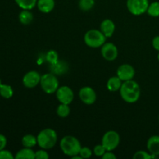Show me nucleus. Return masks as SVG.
<instances>
[{"instance_id": "23", "label": "nucleus", "mask_w": 159, "mask_h": 159, "mask_svg": "<svg viewBox=\"0 0 159 159\" xmlns=\"http://www.w3.org/2000/svg\"><path fill=\"white\" fill-rule=\"evenodd\" d=\"M70 113V107L68 104L61 103L57 107V114L60 117L65 118L69 115Z\"/></svg>"}, {"instance_id": "19", "label": "nucleus", "mask_w": 159, "mask_h": 159, "mask_svg": "<svg viewBox=\"0 0 159 159\" xmlns=\"http://www.w3.org/2000/svg\"><path fill=\"white\" fill-rule=\"evenodd\" d=\"M19 20L20 23L23 25H28L32 23L34 20V16L30 11L27 9H23L19 15Z\"/></svg>"}, {"instance_id": "26", "label": "nucleus", "mask_w": 159, "mask_h": 159, "mask_svg": "<svg viewBox=\"0 0 159 159\" xmlns=\"http://www.w3.org/2000/svg\"><path fill=\"white\" fill-rule=\"evenodd\" d=\"M46 60L49 62L51 65L56 63L58 61V54L57 51H50L47 53Z\"/></svg>"}, {"instance_id": "27", "label": "nucleus", "mask_w": 159, "mask_h": 159, "mask_svg": "<svg viewBox=\"0 0 159 159\" xmlns=\"http://www.w3.org/2000/svg\"><path fill=\"white\" fill-rule=\"evenodd\" d=\"M155 155H150L144 151H139L134 154L133 158L134 159H151L155 158Z\"/></svg>"}, {"instance_id": "32", "label": "nucleus", "mask_w": 159, "mask_h": 159, "mask_svg": "<svg viewBox=\"0 0 159 159\" xmlns=\"http://www.w3.org/2000/svg\"><path fill=\"white\" fill-rule=\"evenodd\" d=\"M6 144H7V140L6 138L3 134H0V151L6 148Z\"/></svg>"}, {"instance_id": "2", "label": "nucleus", "mask_w": 159, "mask_h": 159, "mask_svg": "<svg viewBox=\"0 0 159 159\" xmlns=\"http://www.w3.org/2000/svg\"><path fill=\"white\" fill-rule=\"evenodd\" d=\"M60 146L63 153L71 157L79 155V152L82 148L80 141L71 135L64 137L61 141Z\"/></svg>"}, {"instance_id": "10", "label": "nucleus", "mask_w": 159, "mask_h": 159, "mask_svg": "<svg viewBox=\"0 0 159 159\" xmlns=\"http://www.w3.org/2000/svg\"><path fill=\"white\" fill-rule=\"evenodd\" d=\"M101 54L106 60L109 61H114L118 56L117 48L112 43H106L102 46Z\"/></svg>"}, {"instance_id": "37", "label": "nucleus", "mask_w": 159, "mask_h": 159, "mask_svg": "<svg viewBox=\"0 0 159 159\" xmlns=\"http://www.w3.org/2000/svg\"><path fill=\"white\" fill-rule=\"evenodd\" d=\"M158 120H159V116H158Z\"/></svg>"}, {"instance_id": "29", "label": "nucleus", "mask_w": 159, "mask_h": 159, "mask_svg": "<svg viewBox=\"0 0 159 159\" xmlns=\"http://www.w3.org/2000/svg\"><path fill=\"white\" fill-rule=\"evenodd\" d=\"M106 152H107V150L102 146V144H99V145H96L94 148V154L96 156H102Z\"/></svg>"}, {"instance_id": "13", "label": "nucleus", "mask_w": 159, "mask_h": 159, "mask_svg": "<svg viewBox=\"0 0 159 159\" xmlns=\"http://www.w3.org/2000/svg\"><path fill=\"white\" fill-rule=\"evenodd\" d=\"M101 32L106 36V37H110L113 36L115 31V24L112 20H105L101 23Z\"/></svg>"}, {"instance_id": "1", "label": "nucleus", "mask_w": 159, "mask_h": 159, "mask_svg": "<svg viewBox=\"0 0 159 159\" xmlns=\"http://www.w3.org/2000/svg\"><path fill=\"white\" fill-rule=\"evenodd\" d=\"M120 93L122 99L128 103H134L139 99L141 89L139 85L134 80L125 81L122 83Z\"/></svg>"}, {"instance_id": "15", "label": "nucleus", "mask_w": 159, "mask_h": 159, "mask_svg": "<svg viewBox=\"0 0 159 159\" xmlns=\"http://www.w3.org/2000/svg\"><path fill=\"white\" fill-rule=\"evenodd\" d=\"M37 8L43 13H48L54 9L55 6L54 0H37Z\"/></svg>"}, {"instance_id": "33", "label": "nucleus", "mask_w": 159, "mask_h": 159, "mask_svg": "<svg viewBox=\"0 0 159 159\" xmlns=\"http://www.w3.org/2000/svg\"><path fill=\"white\" fill-rule=\"evenodd\" d=\"M102 159H116V155L112 153L111 151H107L103 155H102Z\"/></svg>"}, {"instance_id": "3", "label": "nucleus", "mask_w": 159, "mask_h": 159, "mask_svg": "<svg viewBox=\"0 0 159 159\" xmlns=\"http://www.w3.org/2000/svg\"><path fill=\"white\" fill-rule=\"evenodd\" d=\"M37 139V144L42 149H51L57 143V135L53 129L46 128L38 134Z\"/></svg>"}, {"instance_id": "30", "label": "nucleus", "mask_w": 159, "mask_h": 159, "mask_svg": "<svg viewBox=\"0 0 159 159\" xmlns=\"http://www.w3.org/2000/svg\"><path fill=\"white\" fill-rule=\"evenodd\" d=\"M49 158V155L44 149L43 150H39L35 152V158L37 159H48Z\"/></svg>"}, {"instance_id": "34", "label": "nucleus", "mask_w": 159, "mask_h": 159, "mask_svg": "<svg viewBox=\"0 0 159 159\" xmlns=\"http://www.w3.org/2000/svg\"><path fill=\"white\" fill-rule=\"evenodd\" d=\"M152 46L156 51H159V36L154 37L153 40H152Z\"/></svg>"}, {"instance_id": "11", "label": "nucleus", "mask_w": 159, "mask_h": 159, "mask_svg": "<svg viewBox=\"0 0 159 159\" xmlns=\"http://www.w3.org/2000/svg\"><path fill=\"white\" fill-rule=\"evenodd\" d=\"M41 76L37 71H28L23 78V83L26 88H34L40 82Z\"/></svg>"}, {"instance_id": "24", "label": "nucleus", "mask_w": 159, "mask_h": 159, "mask_svg": "<svg viewBox=\"0 0 159 159\" xmlns=\"http://www.w3.org/2000/svg\"><path fill=\"white\" fill-rule=\"evenodd\" d=\"M147 12L149 16L152 17L159 16V2H154L152 4H149Z\"/></svg>"}, {"instance_id": "6", "label": "nucleus", "mask_w": 159, "mask_h": 159, "mask_svg": "<svg viewBox=\"0 0 159 159\" xmlns=\"http://www.w3.org/2000/svg\"><path fill=\"white\" fill-rule=\"evenodd\" d=\"M120 138L117 132L110 130L103 135L102 138V144L107 151H113L119 145Z\"/></svg>"}, {"instance_id": "9", "label": "nucleus", "mask_w": 159, "mask_h": 159, "mask_svg": "<svg viewBox=\"0 0 159 159\" xmlns=\"http://www.w3.org/2000/svg\"><path fill=\"white\" fill-rule=\"evenodd\" d=\"M79 97L86 105H92L96 100V93L91 87H83L79 91Z\"/></svg>"}, {"instance_id": "20", "label": "nucleus", "mask_w": 159, "mask_h": 159, "mask_svg": "<svg viewBox=\"0 0 159 159\" xmlns=\"http://www.w3.org/2000/svg\"><path fill=\"white\" fill-rule=\"evenodd\" d=\"M16 3L23 9H34L37 3V0H15Z\"/></svg>"}, {"instance_id": "7", "label": "nucleus", "mask_w": 159, "mask_h": 159, "mask_svg": "<svg viewBox=\"0 0 159 159\" xmlns=\"http://www.w3.org/2000/svg\"><path fill=\"white\" fill-rule=\"evenodd\" d=\"M127 6L130 13L139 16L147 12L149 2L148 0H127Z\"/></svg>"}, {"instance_id": "16", "label": "nucleus", "mask_w": 159, "mask_h": 159, "mask_svg": "<svg viewBox=\"0 0 159 159\" xmlns=\"http://www.w3.org/2000/svg\"><path fill=\"white\" fill-rule=\"evenodd\" d=\"M122 85V80L118 76L111 77L107 82V89L111 92H116L120 89Z\"/></svg>"}, {"instance_id": "18", "label": "nucleus", "mask_w": 159, "mask_h": 159, "mask_svg": "<svg viewBox=\"0 0 159 159\" xmlns=\"http://www.w3.org/2000/svg\"><path fill=\"white\" fill-rule=\"evenodd\" d=\"M68 70V65L63 61H58L53 64L51 66V71L53 74L61 75L65 73Z\"/></svg>"}, {"instance_id": "21", "label": "nucleus", "mask_w": 159, "mask_h": 159, "mask_svg": "<svg viewBox=\"0 0 159 159\" xmlns=\"http://www.w3.org/2000/svg\"><path fill=\"white\" fill-rule=\"evenodd\" d=\"M22 144L25 148H33L37 144V139L32 134H26L22 138Z\"/></svg>"}, {"instance_id": "28", "label": "nucleus", "mask_w": 159, "mask_h": 159, "mask_svg": "<svg viewBox=\"0 0 159 159\" xmlns=\"http://www.w3.org/2000/svg\"><path fill=\"white\" fill-rule=\"evenodd\" d=\"M92 154L93 152H92L91 149L87 147L82 148L80 152H79V155L82 158H89L92 156Z\"/></svg>"}, {"instance_id": "5", "label": "nucleus", "mask_w": 159, "mask_h": 159, "mask_svg": "<svg viewBox=\"0 0 159 159\" xmlns=\"http://www.w3.org/2000/svg\"><path fill=\"white\" fill-rule=\"evenodd\" d=\"M40 84L42 89L48 94L56 93L59 85L58 80L53 73H48L41 76Z\"/></svg>"}, {"instance_id": "17", "label": "nucleus", "mask_w": 159, "mask_h": 159, "mask_svg": "<svg viewBox=\"0 0 159 159\" xmlns=\"http://www.w3.org/2000/svg\"><path fill=\"white\" fill-rule=\"evenodd\" d=\"M16 159H34L35 158V152L30 148H25L21 149L16 153L15 156Z\"/></svg>"}, {"instance_id": "22", "label": "nucleus", "mask_w": 159, "mask_h": 159, "mask_svg": "<svg viewBox=\"0 0 159 159\" xmlns=\"http://www.w3.org/2000/svg\"><path fill=\"white\" fill-rule=\"evenodd\" d=\"M0 96L4 99H10L13 96V89L10 85L2 84L0 85Z\"/></svg>"}, {"instance_id": "25", "label": "nucleus", "mask_w": 159, "mask_h": 159, "mask_svg": "<svg viewBox=\"0 0 159 159\" xmlns=\"http://www.w3.org/2000/svg\"><path fill=\"white\" fill-rule=\"evenodd\" d=\"M94 0H79V6L82 11L87 12V11H89L94 6Z\"/></svg>"}, {"instance_id": "12", "label": "nucleus", "mask_w": 159, "mask_h": 159, "mask_svg": "<svg viewBox=\"0 0 159 159\" xmlns=\"http://www.w3.org/2000/svg\"><path fill=\"white\" fill-rule=\"evenodd\" d=\"M116 74H117V76L121 80L125 82V81L131 80L134 77L135 71L134 68L130 65L124 64V65H120L118 68L117 71H116Z\"/></svg>"}, {"instance_id": "35", "label": "nucleus", "mask_w": 159, "mask_h": 159, "mask_svg": "<svg viewBox=\"0 0 159 159\" xmlns=\"http://www.w3.org/2000/svg\"><path fill=\"white\" fill-rule=\"evenodd\" d=\"M2 85V82H1V79H0V85Z\"/></svg>"}, {"instance_id": "8", "label": "nucleus", "mask_w": 159, "mask_h": 159, "mask_svg": "<svg viewBox=\"0 0 159 159\" xmlns=\"http://www.w3.org/2000/svg\"><path fill=\"white\" fill-rule=\"evenodd\" d=\"M56 96L61 103L69 105L74 99V93L71 88L64 85L57 89L56 91Z\"/></svg>"}, {"instance_id": "4", "label": "nucleus", "mask_w": 159, "mask_h": 159, "mask_svg": "<svg viewBox=\"0 0 159 159\" xmlns=\"http://www.w3.org/2000/svg\"><path fill=\"white\" fill-rule=\"evenodd\" d=\"M106 36L98 30H90L84 36V41L87 46L97 48L102 47L105 43Z\"/></svg>"}, {"instance_id": "31", "label": "nucleus", "mask_w": 159, "mask_h": 159, "mask_svg": "<svg viewBox=\"0 0 159 159\" xmlns=\"http://www.w3.org/2000/svg\"><path fill=\"white\" fill-rule=\"evenodd\" d=\"M14 158L15 157L9 151L5 150V149L0 151V159H12Z\"/></svg>"}, {"instance_id": "36", "label": "nucleus", "mask_w": 159, "mask_h": 159, "mask_svg": "<svg viewBox=\"0 0 159 159\" xmlns=\"http://www.w3.org/2000/svg\"><path fill=\"white\" fill-rule=\"evenodd\" d=\"M158 61H159V53H158Z\"/></svg>"}, {"instance_id": "14", "label": "nucleus", "mask_w": 159, "mask_h": 159, "mask_svg": "<svg viewBox=\"0 0 159 159\" xmlns=\"http://www.w3.org/2000/svg\"><path fill=\"white\" fill-rule=\"evenodd\" d=\"M147 148L152 155H159V136L155 135L151 137L147 143Z\"/></svg>"}]
</instances>
